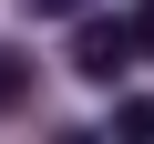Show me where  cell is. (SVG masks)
I'll use <instances>...</instances> for the list:
<instances>
[{"label":"cell","instance_id":"cell-1","mask_svg":"<svg viewBox=\"0 0 154 144\" xmlns=\"http://www.w3.org/2000/svg\"><path fill=\"white\" fill-rule=\"evenodd\" d=\"M144 52H134V21H93L82 11V31H72V72H82V83H123Z\"/></svg>","mask_w":154,"mask_h":144},{"label":"cell","instance_id":"cell-2","mask_svg":"<svg viewBox=\"0 0 154 144\" xmlns=\"http://www.w3.org/2000/svg\"><path fill=\"white\" fill-rule=\"evenodd\" d=\"M11 103H31V62H21L11 41H0V113H11Z\"/></svg>","mask_w":154,"mask_h":144},{"label":"cell","instance_id":"cell-3","mask_svg":"<svg viewBox=\"0 0 154 144\" xmlns=\"http://www.w3.org/2000/svg\"><path fill=\"white\" fill-rule=\"evenodd\" d=\"M123 21H134V52H154V0H134Z\"/></svg>","mask_w":154,"mask_h":144},{"label":"cell","instance_id":"cell-4","mask_svg":"<svg viewBox=\"0 0 154 144\" xmlns=\"http://www.w3.org/2000/svg\"><path fill=\"white\" fill-rule=\"evenodd\" d=\"M113 124L123 134H154V103H113Z\"/></svg>","mask_w":154,"mask_h":144},{"label":"cell","instance_id":"cell-5","mask_svg":"<svg viewBox=\"0 0 154 144\" xmlns=\"http://www.w3.org/2000/svg\"><path fill=\"white\" fill-rule=\"evenodd\" d=\"M31 11H51V21H82V11H93V0H31Z\"/></svg>","mask_w":154,"mask_h":144}]
</instances>
